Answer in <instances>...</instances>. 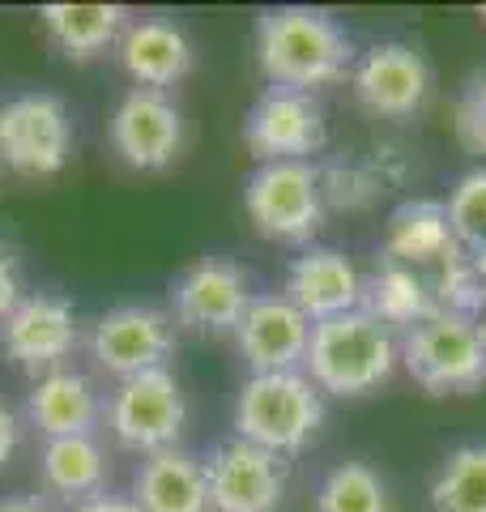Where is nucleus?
Listing matches in <instances>:
<instances>
[{
  "label": "nucleus",
  "mask_w": 486,
  "mask_h": 512,
  "mask_svg": "<svg viewBox=\"0 0 486 512\" xmlns=\"http://www.w3.org/2000/svg\"><path fill=\"white\" fill-rule=\"evenodd\" d=\"M256 64H261L269 90L312 94L346 77L354 64V43L333 13L282 5L256 18Z\"/></svg>",
  "instance_id": "nucleus-1"
},
{
  "label": "nucleus",
  "mask_w": 486,
  "mask_h": 512,
  "mask_svg": "<svg viewBox=\"0 0 486 512\" xmlns=\"http://www.w3.org/2000/svg\"><path fill=\"white\" fill-rule=\"evenodd\" d=\"M401 363V346L376 316L354 308L346 316L320 320L312 325V342H307L303 376L316 384L320 393L333 397H367L380 384L393 380Z\"/></svg>",
  "instance_id": "nucleus-2"
},
{
  "label": "nucleus",
  "mask_w": 486,
  "mask_h": 512,
  "mask_svg": "<svg viewBox=\"0 0 486 512\" xmlns=\"http://www.w3.org/2000/svg\"><path fill=\"white\" fill-rule=\"evenodd\" d=\"M324 414V393L303 372H256L235 397V436L290 457L320 436Z\"/></svg>",
  "instance_id": "nucleus-3"
},
{
  "label": "nucleus",
  "mask_w": 486,
  "mask_h": 512,
  "mask_svg": "<svg viewBox=\"0 0 486 512\" xmlns=\"http://www.w3.org/2000/svg\"><path fill=\"white\" fill-rule=\"evenodd\" d=\"M401 346V367L427 397H465L486 384V329L482 320L435 312L414 325Z\"/></svg>",
  "instance_id": "nucleus-4"
},
{
  "label": "nucleus",
  "mask_w": 486,
  "mask_h": 512,
  "mask_svg": "<svg viewBox=\"0 0 486 512\" xmlns=\"http://www.w3.org/2000/svg\"><path fill=\"white\" fill-rule=\"evenodd\" d=\"M252 227L278 244H312L324 227V188L316 163H261L243 184Z\"/></svg>",
  "instance_id": "nucleus-5"
},
{
  "label": "nucleus",
  "mask_w": 486,
  "mask_h": 512,
  "mask_svg": "<svg viewBox=\"0 0 486 512\" xmlns=\"http://www.w3.org/2000/svg\"><path fill=\"white\" fill-rule=\"evenodd\" d=\"M103 414H107L111 436L124 448L150 457V453H162V448H175L188 423V397L171 367H154V372L120 380L116 393L107 397Z\"/></svg>",
  "instance_id": "nucleus-6"
},
{
  "label": "nucleus",
  "mask_w": 486,
  "mask_h": 512,
  "mask_svg": "<svg viewBox=\"0 0 486 512\" xmlns=\"http://www.w3.org/2000/svg\"><path fill=\"white\" fill-rule=\"evenodd\" d=\"M73 154V120L60 94L26 90L0 103V163L18 175H56Z\"/></svg>",
  "instance_id": "nucleus-7"
},
{
  "label": "nucleus",
  "mask_w": 486,
  "mask_h": 512,
  "mask_svg": "<svg viewBox=\"0 0 486 512\" xmlns=\"http://www.w3.org/2000/svg\"><path fill=\"white\" fill-rule=\"evenodd\" d=\"M324 107L299 90H265L243 116V146L261 163H312L324 150Z\"/></svg>",
  "instance_id": "nucleus-8"
},
{
  "label": "nucleus",
  "mask_w": 486,
  "mask_h": 512,
  "mask_svg": "<svg viewBox=\"0 0 486 512\" xmlns=\"http://www.w3.org/2000/svg\"><path fill=\"white\" fill-rule=\"evenodd\" d=\"M171 350H175L171 316L162 308H150V303H120V308H111L94 320V333H90L94 363H99V372L116 380L167 367Z\"/></svg>",
  "instance_id": "nucleus-9"
},
{
  "label": "nucleus",
  "mask_w": 486,
  "mask_h": 512,
  "mask_svg": "<svg viewBox=\"0 0 486 512\" xmlns=\"http://www.w3.org/2000/svg\"><path fill=\"white\" fill-rule=\"evenodd\" d=\"M252 299L248 269L231 256H201L171 282V316L192 333H235Z\"/></svg>",
  "instance_id": "nucleus-10"
},
{
  "label": "nucleus",
  "mask_w": 486,
  "mask_h": 512,
  "mask_svg": "<svg viewBox=\"0 0 486 512\" xmlns=\"http://www.w3.org/2000/svg\"><path fill=\"white\" fill-rule=\"evenodd\" d=\"M209 512H278L286 500V457L248 440H222L205 457Z\"/></svg>",
  "instance_id": "nucleus-11"
},
{
  "label": "nucleus",
  "mask_w": 486,
  "mask_h": 512,
  "mask_svg": "<svg viewBox=\"0 0 486 512\" xmlns=\"http://www.w3.org/2000/svg\"><path fill=\"white\" fill-rule=\"evenodd\" d=\"M111 146L133 171H167L184 150V111L167 90L133 86L111 111Z\"/></svg>",
  "instance_id": "nucleus-12"
},
{
  "label": "nucleus",
  "mask_w": 486,
  "mask_h": 512,
  "mask_svg": "<svg viewBox=\"0 0 486 512\" xmlns=\"http://www.w3.org/2000/svg\"><path fill=\"white\" fill-rule=\"evenodd\" d=\"M77 346V312L64 295L39 291L22 295V303L0 320V350L9 363L26 372H56Z\"/></svg>",
  "instance_id": "nucleus-13"
},
{
  "label": "nucleus",
  "mask_w": 486,
  "mask_h": 512,
  "mask_svg": "<svg viewBox=\"0 0 486 512\" xmlns=\"http://www.w3.org/2000/svg\"><path fill=\"white\" fill-rule=\"evenodd\" d=\"M354 99L380 120H410L431 94V69L410 43H376L354 60Z\"/></svg>",
  "instance_id": "nucleus-14"
},
{
  "label": "nucleus",
  "mask_w": 486,
  "mask_h": 512,
  "mask_svg": "<svg viewBox=\"0 0 486 512\" xmlns=\"http://www.w3.org/2000/svg\"><path fill=\"white\" fill-rule=\"evenodd\" d=\"M312 320L286 295H256L235 329V346L243 363L256 372H303Z\"/></svg>",
  "instance_id": "nucleus-15"
},
{
  "label": "nucleus",
  "mask_w": 486,
  "mask_h": 512,
  "mask_svg": "<svg viewBox=\"0 0 486 512\" xmlns=\"http://www.w3.org/2000/svg\"><path fill=\"white\" fill-rule=\"evenodd\" d=\"M286 299L312 325H320V320L363 308V274L337 248H303L286 265Z\"/></svg>",
  "instance_id": "nucleus-16"
},
{
  "label": "nucleus",
  "mask_w": 486,
  "mask_h": 512,
  "mask_svg": "<svg viewBox=\"0 0 486 512\" xmlns=\"http://www.w3.org/2000/svg\"><path fill=\"white\" fill-rule=\"evenodd\" d=\"M465 252L452 235L448 222V205L435 197H410L401 201L384 222V261L405 265V269H435L448 256Z\"/></svg>",
  "instance_id": "nucleus-17"
},
{
  "label": "nucleus",
  "mask_w": 486,
  "mask_h": 512,
  "mask_svg": "<svg viewBox=\"0 0 486 512\" xmlns=\"http://www.w3.org/2000/svg\"><path fill=\"white\" fill-rule=\"evenodd\" d=\"M120 69L133 77L141 90H167L192 73V43L167 18H141L128 22L116 43Z\"/></svg>",
  "instance_id": "nucleus-18"
},
{
  "label": "nucleus",
  "mask_w": 486,
  "mask_h": 512,
  "mask_svg": "<svg viewBox=\"0 0 486 512\" xmlns=\"http://www.w3.org/2000/svg\"><path fill=\"white\" fill-rule=\"evenodd\" d=\"M26 414L47 440L94 436V427L103 419V402H99V393H94V384L81 372L56 367V372H47L30 384Z\"/></svg>",
  "instance_id": "nucleus-19"
},
{
  "label": "nucleus",
  "mask_w": 486,
  "mask_h": 512,
  "mask_svg": "<svg viewBox=\"0 0 486 512\" xmlns=\"http://www.w3.org/2000/svg\"><path fill=\"white\" fill-rule=\"evenodd\" d=\"M133 504L141 512H209L205 461L184 448H162L137 466Z\"/></svg>",
  "instance_id": "nucleus-20"
},
{
  "label": "nucleus",
  "mask_w": 486,
  "mask_h": 512,
  "mask_svg": "<svg viewBox=\"0 0 486 512\" xmlns=\"http://www.w3.org/2000/svg\"><path fill=\"white\" fill-rule=\"evenodd\" d=\"M363 312L376 316L388 333H393V329L410 333L414 325H423V320L435 316L440 308H435V299H431L427 274L384 261L376 274L363 278Z\"/></svg>",
  "instance_id": "nucleus-21"
},
{
  "label": "nucleus",
  "mask_w": 486,
  "mask_h": 512,
  "mask_svg": "<svg viewBox=\"0 0 486 512\" xmlns=\"http://www.w3.org/2000/svg\"><path fill=\"white\" fill-rule=\"evenodd\" d=\"M43 30L47 39L69 60H94L111 43H120L128 13L120 5H43Z\"/></svg>",
  "instance_id": "nucleus-22"
},
{
  "label": "nucleus",
  "mask_w": 486,
  "mask_h": 512,
  "mask_svg": "<svg viewBox=\"0 0 486 512\" xmlns=\"http://www.w3.org/2000/svg\"><path fill=\"white\" fill-rule=\"evenodd\" d=\"M39 470H43L47 491L69 504H86L94 495H103V487H107V453L94 436L47 440Z\"/></svg>",
  "instance_id": "nucleus-23"
},
{
  "label": "nucleus",
  "mask_w": 486,
  "mask_h": 512,
  "mask_svg": "<svg viewBox=\"0 0 486 512\" xmlns=\"http://www.w3.org/2000/svg\"><path fill=\"white\" fill-rule=\"evenodd\" d=\"M427 504L431 512H486V440H465L440 461Z\"/></svg>",
  "instance_id": "nucleus-24"
},
{
  "label": "nucleus",
  "mask_w": 486,
  "mask_h": 512,
  "mask_svg": "<svg viewBox=\"0 0 486 512\" xmlns=\"http://www.w3.org/2000/svg\"><path fill=\"white\" fill-rule=\"evenodd\" d=\"M316 512H393V500H388L384 478L367 461H342L324 474Z\"/></svg>",
  "instance_id": "nucleus-25"
},
{
  "label": "nucleus",
  "mask_w": 486,
  "mask_h": 512,
  "mask_svg": "<svg viewBox=\"0 0 486 512\" xmlns=\"http://www.w3.org/2000/svg\"><path fill=\"white\" fill-rule=\"evenodd\" d=\"M427 282H431V299L440 312L465 316V320L486 316V286H482L469 252H457V256H448L444 265H435V274Z\"/></svg>",
  "instance_id": "nucleus-26"
},
{
  "label": "nucleus",
  "mask_w": 486,
  "mask_h": 512,
  "mask_svg": "<svg viewBox=\"0 0 486 512\" xmlns=\"http://www.w3.org/2000/svg\"><path fill=\"white\" fill-rule=\"evenodd\" d=\"M448 222L465 252H486V167L465 171L448 192Z\"/></svg>",
  "instance_id": "nucleus-27"
},
{
  "label": "nucleus",
  "mask_w": 486,
  "mask_h": 512,
  "mask_svg": "<svg viewBox=\"0 0 486 512\" xmlns=\"http://www.w3.org/2000/svg\"><path fill=\"white\" fill-rule=\"evenodd\" d=\"M452 133L469 154L486 158V69L465 77L457 103H452Z\"/></svg>",
  "instance_id": "nucleus-28"
},
{
  "label": "nucleus",
  "mask_w": 486,
  "mask_h": 512,
  "mask_svg": "<svg viewBox=\"0 0 486 512\" xmlns=\"http://www.w3.org/2000/svg\"><path fill=\"white\" fill-rule=\"evenodd\" d=\"M320 188H324V205H337V210H363V205L380 192V180L359 163H337L329 171H320Z\"/></svg>",
  "instance_id": "nucleus-29"
},
{
  "label": "nucleus",
  "mask_w": 486,
  "mask_h": 512,
  "mask_svg": "<svg viewBox=\"0 0 486 512\" xmlns=\"http://www.w3.org/2000/svg\"><path fill=\"white\" fill-rule=\"evenodd\" d=\"M18 303H22V274H18L13 252L5 248V239H0V320L18 308Z\"/></svg>",
  "instance_id": "nucleus-30"
},
{
  "label": "nucleus",
  "mask_w": 486,
  "mask_h": 512,
  "mask_svg": "<svg viewBox=\"0 0 486 512\" xmlns=\"http://www.w3.org/2000/svg\"><path fill=\"white\" fill-rule=\"evenodd\" d=\"M22 444V427H18V414H13L5 402H0V470L13 461V453H18Z\"/></svg>",
  "instance_id": "nucleus-31"
},
{
  "label": "nucleus",
  "mask_w": 486,
  "mask_h": 512,
  "mask_svg": "<svg viewBox=\"0 0 486 512\" xmlns=\"http://www.w3.org/2000/svg\"><path fill=\"white\" fill-rule=\"evenodd\" d=\"M73 512H141V508L133 504V495L103 491V495H94V500H86V504H73Z\"/></svg>",
  "instance_id": "nucleus-32"
},
{
  "label": "nucleus",
  "mask_w": 486,
  "mask_h": 512,
  "mask_svg": "<svg viewBox=\"0 0 486 512\" xmlns=\"http://www.w3.org/2000/svg\"><path fill=\"white\" fill-rule=\"evenodd\" d=\"M0 512H47V504L39 495H5V500H0Z\"/></svg>",
  "instance_id": "nucleus-33"
},
{
  "label": "nucleus",
  "mask_w": 486,
  "mask_h": 512,
  "mask_svg": "<svg viewBox=\"0 0 486 512\" xmlns=\"http://www.w3.org/2000/svg\"><path fill=\"white\" fill-rule=\"evenodd\" d=\"M469 256H474V269H478V278L486 286V252H469Z\"/></svg>",
  "instance_id": "nucleus-34"
},
{
  "label": "nucleus",
  "mask_w": 486,
  "mask_h": 512,
  "mask_svg": "<svg viewBox=\"0 0 486 512\" xmlns=\"http://www.w3.org/2000/svg\"><path fill=\"white\" fill-rule=\"evenodd\" d=\"M482 329H486V316H482Z\"/></svg>",
  "instance_id": "nucleus-35"
},
{
  "label": "nucleus",
  "mask_w": 486,
  "mask_h": 512,
  "mask_svg": "<svg viewBox=\"0 0 486 512\" xmlns=\"http://www.w3.org/2000/svg\"><path fill=\"white\" fill-rule=\"evenodd\" d=\"M482 18H486V9H482Z\"/></svg>",
  "instance_id": "nucleus-36"
}]
</instances>
